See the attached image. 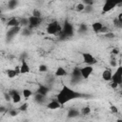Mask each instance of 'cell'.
<instances>
[{
  "instance_id": "9c48e42d",
  "label": "cell",
  "mask_w": 122,
  "mask_h": 122,
  "mask_svg": "<svg viewBox=\"0 0 122 122\" xmlns=\"http://www.w3.org/2000/svg\"><path fill=\"white\" fill-rule=\"evenodd\" d=\"M21 26H18V27H11L7 31V38L9 39H11L12 37H14L16 34H18L20 31H21Z\"/></svg>"
},
{
  "instance_id": "6da1fadb",
  "label": "cell",
  "mask_w": 122,
  "mask_h": 122,
  "mask_svg": "<svg viewBox=\"0 0 122 122\" xmlns=\"http://www.w3.org/2000/svg\"><path fill=\"white\" fill-rule=\"evenodd\" d=\"M82 94H80L79 92H75L74 90H72L71 88H70L69 86L63 84L61 90L59 91V92L56 94V99L57 101L62 105L64 106L66 103H68L69 101L71 100H73V99H76V98H79L81 97Z\"/></svg>"
},
{
  "instance_id": "ba28073f",
  "label": "cell",
  "mask_w": 122,
  "mask_h": 122,
  "mask_svg": "<svg viewBox=\"0 0 122 122\" xmlns=\"http://www.w3.org/2000/svg\"><path fill=\"white\" fill-rule=\"evenodd\" d=\"M80 69H81V75H82L83 79H88L93 71V68L91 65H86Z\"/></svg>"
},
{
  "instance_id": "484cf974",
  "label": "cell",
  "mask_w": 122,
  "mask_h": 122,
  "mask_svg": "<svg viewBox=\"0 0 122 122\" xmlns=\"http://www.w3.org/2000/svg\"><path fill=\"white\" fill-rule=\"evenodd\" d=\"M20 26L25 28L29 26V17H23L20 19Z\"/></svg>"
},
{
  "instance_id": "277c9868",
  "label": "cell",
  "mask_w": 122,
  "mask_h": 122,
  "mask_svg": "<svg viewBox=\"0 0 122 122\" xmlns=\"http://www.w3.org/2000/svg\"><path fill=\"white\" fill-rule=\"evenodd\" d=\"M112 82L116 83L118 86L122 85V65H119L115 71L112 73Z\"/></svg>"
},
{
  "instance_id": "7a4b0ae2",
  "label": "cell",
  "mask_w": 122,
  "mask_h": 122,
  "mask_svg": "<svg viewBox=\"0 0 122 122\" xmlns=\"http://www.w3.org/2000/svg\"><path fill=\"white\" fill-rule=\"evenodd\" d=\"M61 30H62V28L57 21H51V22L48 23V25L46 27V32L50 35L58 34L61 32Z\"/></svg>"
},
{
  "instance_id": "f35d334b",
  "label": "cell",
  "mask_w": 122,
  "mask_h": 122,
  "mask_svg": "<svg viewBox=\"0 0 122 122\" xmlns=\"http://www.w3.org/2000/svg\"><path fill=\"white\" fill-rule=\"evenodd\" d=\"M109 31H110L109 29H108V28H105V27H103L102 30H100V32H104V33H107V32H109Z\"/></svg>"
},
{
  "instance_id": "4dcf8cb0",
  "label": "cell",
  "mask_w": 122,
  "mask_h": 122,
  "mask_svg": "<svg viewBox=\"0 0 122 122\" xmlns=\"http://www.w3.org/2000/svg\"><path fill=\"white\" fill-rule=\"evenodd\" d=\"M92 10H93V7H92V6H91V5H86V6H85L84 12H86V13H91Z\"/></svg>"
},
{
  "instance_id": "d590c367",
  "label": "cell",
  "mask_w": 122,
  "mask_h": 122,
  "mask_svg": "<svg viewBox=\"0 0 122 122\" xmlns=\"http://www.w3.org/2000/svg\"><path fill=\"white\" fill-rule=\"evenodd\" d=\"M105 36H106L107 38H110V39H112V38H114V33H112V32L109 31V32L105 33Z\"/></svg>"
},
{
  "instance_id": "5bb4252c",
  "label": "cell",
  "mask_w": 122,
  "mask_h": 122,
  "mask_svg": "<svg viewBox=\"0 0 122 122\" xmlns=\"http://www.w3.org/2000/svg\"><path fill=\"white\" fill-rule=\"evenodd\" d=\"M60 107H62V105L57 101V99L51 100V101H50V102L47 104V108H48L49 110H57V109H59Z\"/></svg>"
},
{
  "instance_id": "e0dca14e",
  "label": "cell",
  "mask_w": 122,
  "mask_h": 122,
  "mask_svg": "<svg viewBox=\"0 0 122 122\" xmlns=\"http://www.w3.org/2000/svg\"><path fill=\"white\" fill-rule=\"evenodd\" d=\"M7 26H8L9 28H11V27H18V26H20V20H18V19L15 18V17H11V18H10V19L8 20Z\"/></svg>"
},
{
  "instance_id": "9a60e30c",
  "label": "cell",
  "mask_w": 122,
  "mask_h": 122,
  "mask_svg": "<svg viewBox=\"0 0 122 122\" xmlns=\"http://www.w3.org/2000/svg\"><path fill=\"white\" fill-rule=\"evenodd\" d=\"M104 27L103 23L100 22V21H96V22H93L92 24V30L95 32V33H100V30H102V28Z\"/></svg>"
},
{
  "instance_id": "60d3db41",
  "label": "cell",
  "mask_w": 122,
  "mask_h": 122,
  "mask_svg": "<svg viewBox=\"0 0 122 122\" xmlns=\"http://www.w3.org/2000/svg\"><path fill=\"white\" fill-rule=\"evenodd\" d=\"M111 65H112V67H114V66L116 65V62H115V60H111Z\"/></svg>"
},
{
  "instance_id": "ffe728a7",
  "label": "cell",
  "mask_w": 122,
  "mask_h": 122,
  "mask_svg": "<svg viewBox=\"0 0 122 122\" xmlns=\"http://www.w3.org/2000/svg\"><path fill=\"white\" fill-rule=\"evenodd\" d=\"M78 115H80V111H78L77 109L71 108L68 111V117L69 118H74V117H77Z\"/></svg>"
},
{
  "instance_id": "4fadbf2b",
  "label": "cell",
  "mask_w": 122,
  "mask_h": 122,
  "mask_svg": "<svg viewBox=\"0 0 122 122\" xmlns=\"http://www.w3.org/2000/svg\"><path fill=\"white\" fill-rule=\"evenodd\" d=\"M6 73H7V76L10 79L16 77L18 74H20V66L16 67L15 69H8Z\"/></svg>"
},
{
  "instance_id": "e575fe53",
  "label": "cell",
  "mask_w": 122,
  "mask_h": 122,
  "mask_svg": "<svg viewBox=\"0 0 122 122\" xmlns=\"http://www.w3.org/2000/svg\"><path fill=\"white\" fill-rule=\"evenodd\" d=\"M82 2H83L85 5H91V6H93L94 0H82Z\"/></svg>"
},
{
  "instance_id": "44dd1931",
  "label": "cell",
  "mask_w": 122,
  "mask_h": 122,
  "mask_svg": "<svg viewBox=\"0 0 122 122\" xmlns=\"http://www.w3.org/2000/svg\"><path fill=\"white\" fill-rule=\"evenodd\" d=\"M34 101H35L36 103H38V104H43V103L45 102V95L36 92V93L34 94Z\"/></svg>"
},
{
  "instance_id": "d6986e66",
  "label": "cell",
  "mask_w": 122,
  "mask_h": 122,
  "mask_svg": "<svg viewBox=\"0 0 122 122\" xmlns=\"http://www.w3.org/2000/svg\"><path fill=\"white\" fill-rule=\"evenodd\" d=\"M67 73H68V72H67L66 69L63 68V67H58V68L55 70V71H54V75L57 76V77H63V76H66Z\"/></svg>"
},
{
  "instance_id": "f1b7e54d",
  "label": "cell",
  "mask_w": 122,
  "mask_h": 122,
  "mask_svg": "<svg viewBox=\"0 0 122 122\" xmlns=\"http://www.w3.org/2000/svg\"><path fill=\"white\" fill-rule=\"evenodd\" d=\"M31 15L36 16V17H42V12H41V10H38V9H33Z\"/></svg>"
},
{
  "instance_id": "ac0fdd59",
  "label": "cell",
  "mask_w": 122,
  "mask_h": 122,
  "mask_svg": "<svg viewBox=\"0 0 122 122\" xmlns=\"http://www.w3.org/2000/svg\"><path fill=\"white\" fill-rule=\"evenodd\" d=\"M49 92H50V88L47 85H39V87L37 88V91H36V92L43 94L45 96L49 93Z\"/></svg>"
},
{
  "instance_id": "3957f363",
  "label": "cell",
  "mask_w": 122,
  "mask_h": 122,
  "mask_svg": "<svg viewBox=\"0 0 122 122\" xmlns=\"http://www.w3.org/2000/svg\"><path fill=\"white\" fill-rule=\"evenodd\" d=\"M74 34V29L73 26L69 22V21H65L62 30L60 32V37L62 38H68V37H71Z\"/></svg>"
},
{
  "instance_id": "4316f807",
  "label": "cell",
  "mask_w": 122,
  "mask_h": 122,
  "mask_svg": "<svg viewBox=\"0 0 122 122\" xmlns=\"http://www.w3.org/2000/svg\"><path fill=\"white\" fill-rule=\"evenodd\" d=\"M21 31H22V34H23L24 36H29V35L31 34V29L29 28V27H25V28H23V30H22Z\"/></svg>"
},
{
  "instance_id": "d4e9b609",
  "label": "cell",
  "mask_w": 122,
  "mask_h": 122,
  "mask_svg": "<svg viewBox=\"0 0 122 122\" xmlns=\"http://www.w3.org/2000/svg\"><path fill=\"white\" fill-rule=\"evenodd\" d=\"M91 112H92L91 108L89 106H85V107H83L80 110V114H82V115H89L91 113Z\"/></svg>"
},
{
  "instance_id": "603a6c76",
  "label": "cell",
  "mask_w": 122,
  "mask_h": 122,
  "mask_svg": "<svg viewBox=\"0 0 122 122\" xmlns=\"http://www.w3.org/2000/svg\"><path fill=\"white\" fill-rule=\"evenodd\" d=\"M22 95H23L24 98L28 99V98H30V96L33 95V92H32L31 90H30V89H23V91H22Z\"/></svg>"
},
{
  "instance_id": "d6a6232c",
  "label": "cell",
  "mask_w": 122,
  "mask_h": 122,
  "mask_svg": "<svg viewBox=\"0 0 122 122\" xmlns=\"http://www.w3.org/2000/svg\"><path fill=\"white\" fill-rule=\"evenodd\" d=\"M20 111L19 110H15V109H12V110H10V112H9V113L11 115V116H16L17 114H18V112H19Z\"/></svg>"
},
{
  "instance_id": "836d02e7",
  "label": "cell",
  "mask_w": 122,
  "mask_h": 122,
  "mask_svg": "<svg viewBox=\"0 0 122 122\" xmlns=\"http://www.w3.org/2000/svg\"><path fill=\"white\" fill-rule=\"evenodd\" d=\"M110 110H111V112H112V113H117V112H118V109H117L116 106L112 105V106L110 107Z\"/></svg>"
},
{
  "instance_id": "7c38bea8",
  "label": "cell",
  "mask_w": 122,
  "mask_h": 122,
  "mask_svg": "<svg viewBox=\"0 0 122 122\" xmlns=\"http://www.w3.org/2000/svg\"><path fill=\"white\" fill-rule=\"evenodd\" d=\"M30 71V68L27 62L26 59H22L21 60V65H20V74H26V73H29Z\"/></svg>"
},
{
  "instance_id": "8d00e7d4",
  "label": "cell",
  "mask_w": 122,
  "mask_h": 122,
  "mask_svg": "<svg viewBox=\"0 0 122 122\" xmlns=\"http://www.w3.org/2000/svg\"><path fill=\"white\" fill-rule=\"evenodd\" d=\"M109 1L112 2V3H113V4H115L116 6H119V5H121V4H122V0H109Z\"/></svg>"
},
{
  "instance_id": "8fae6325",
  "label": "cell",
  "mask_w": 122,
  "mask_h": 122,
  "mask_svg": "<svg viewBox=\"0 0 122 122\" xmlns=\"http://www.w3.org/2000/svg\"><path fill=\"white\" fill-rule=\"evenodd\" d=\"M9 93L10 94V96H11V101H12L14 104H17V103H20V102H21L22 97H21V94H20L17 91L11 90V91H10Z\"/></svg>"
},
{
  "instance_id": "ab89813d",
  "label": "cell",
  "mask_w": 122,
  "mask_h": 122,
  "mask_svg": "<svg viewBox=\"0 0 122 122\" xmlns=\"http://www.w3.org/2000/svg\"><path fill=\"white\" fill-rule=\"evenodd\" d=\"M117 19L119 20V22H120V25H121V28H122V13H120V14L118 15Z\"/></svg>"
},
{
  "instance_id": "74e56055",
  "label": "cell",
  "mask_w": 122,
  "mask_h": 122,
  "mask_svg": "<svg viewBox=\"0 0 122 122\" xmlns=\"http://www.w3.org/2000/svg\"><path fill=\"white\" fill-rule=\"evenodd\" d=\"M119 53V50L117 49V48H114L112 51V54H113V55H116V54H118Z\"/></svg>"
},
{
  "instance_id": "8992f818",
  "label": "cell",
  "mask_w": 122,
  "mask_h": 122,
  "mask_svg": "<svg viewBox=\"0 0 122 122\" xmlns=\"http://www.w3.org/2000/svg\"><path fill=\"white\" fill-rule=\"evenodd\" d=\"M83 79L81 75V69L80 68H74L71 71V83L77 84Z\"/></svg>"
},
{
  "instance_id": "30bf717a",
  "label": "cell",
  "mask_w": 122,
  "mask_h": 122,
  "mask_svg": "<svg viewBox=\"0 0 122 122\" xmlns=\"http://www.w3.org/2000/svg\"><path fill=\"white\" fill-rule=\"evenodd\" d=\"M117 6L115 5V4H113L112 2H111V1H109V0H105V3H104V5H103V7H102V12L103 13H107V12H109V11H111V10H112L114 8H116Z\"/></svg>"
},
{
  "instance_id": "7402d4cb",
  "label": "cell",
  "mask_w": 122,
  "mask_h": 122,
  "mask_svg": "<svg viewBox=\"0 0 122 122\" xmlns=\"http://www.w3.org/2000/svg\"><path fill=\"white\" fill-rule=\"evenodd\" d=\"M87 31H88V26H87L86 24H84V23L80 24V25H79V28H78V30H77V32H78L79 34H84V33H86Z\"/></svg>"
},
{
  "instance_id": "83f0119b",
  "label": "cell",
  "mask_w": 122,
  "mask_h": 122,
  "mask_svg": "<svg viewBox=\"0 0 122 122\" xmlns=\"http://www.w3.org/2000/svg\"><path fill=\"white\" fill-rule=\"evenodd\" d=\"M85 4L83 3V2H81V3H78V4H76V6H75V10H76V11H84V9H85Z\"/></svg>"
},
{
  "instance_id": "f546056e",
  "label": "cell",
  "mask_w": 122,
  "mask_h": 122,
  "mask_svg": "<svg viewBox=\"0 0 122 122\" xmlns=\"http://www.w3.org/2000/svg\"><path fill=\"white\" fill-rule=\"evenodd\" d=\"M38 71L40 72H46V71H48V66L45 64H41L38 66Z\"/></svg>"
},
{
  "instance_id": "5b68a950",
  "label": "cell",
  "mask_w": 122,
  "mask_h": 122,
  "mask_svg": "<svg viewBox=\"0 0 122 122\" xmlns=\"http://www.w3.org/2000/svg\"><path fill=\"white\" fill-rule=\"evenodd\" d=\"M82 57H83V61L86 65H91V66H93L94 64L97 63V60L96 58L90 52H84L82 53Z\"/></svg>"
},
{
  "instance_id": "cb8c5ba5",
  "label": "cell",
  "mask_w": 122,
  "mask_h": 122,
  "mask_svg": "<svg viewBox=\"0 0 122 122\" xmlns=\"http://www.w3.org/2000/svg\"><path fill=\"white\" fill-rule=\"evenodd\" d=\"M18 6V0H9L8 1V8L10 10H14Z\"/></svg>"
},
{
  "instance_id": "1f68e13d",
  "label": "cell",
  "mask_w": 122,
  "mask_h": 122,
  "mask_svg": "<svg viewBox=\"0 0 122 122\" xmlns=\"http://www.w3.org/2000/svg\"><path fill=\"white\" fill-rule=\"evenodd\" d=\"M28 107H29V104L28 103H23L22 105H20V107L18 108V110L20 112H26L28 110Z\"/></svg>"
},
{
  "instance_id": "2e32d148",
  "label": "cell",
  "mask_w": 122,
  "mask_h": 122,
  "mask_svg": "<svg viewBox=\"0 0 122 122\" xmlns=\"http://www.w3.org/2000/svg\"><path fill=\"white\" fill-rule=\"evenodd\" d=\"M102 79L104 80V81H112V71H111V70L110 69H106V70H104L103 71H102Z\"/></svg>"
},
{
  "instance_id": "52a82bcc",
  "label": "cell",
  "mask_w": 122,
  "mask_h": 122,
  "mask_svg": "<svg viewBox=\"0 0 122 122\" xmlns=\"http://www.w3.org/2000/svg\"><path fill=\"white\" fill-rule=\"evenodd\" d=\"M43 21V18L42 17H36V16H33V15H30L29 16V28L30 29H34V28H37Z\"/></svg>"
}]
</instances>
